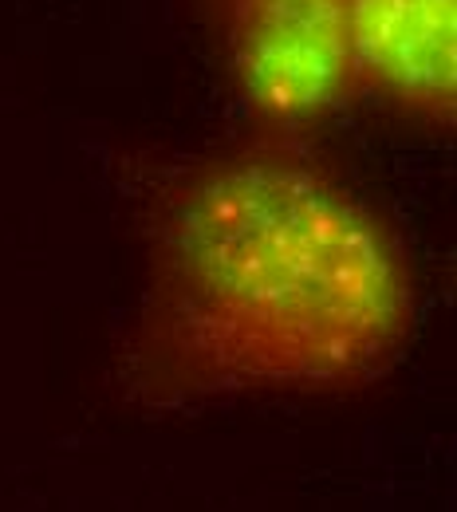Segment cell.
Returning a JSON list of instances; mask_svg holds the SVG:
<instances>
[{"label":"cell","instance_id":"1","mask_svg":"<svg viewBox=\"0 0 457 512\" xmlns=\"http://www.w3.org/2000/svg\"><path fill=\"white\" fill-rule=\"evenodd\" d=\"M162 268L178 347L225 383L355 379L410 327V280L379 221L284 154L197 178L166 225Z\"/></svg>","mask_w":457,"mask_h":512},{"label":"cell","instance_id":"2","mask_svg":"<svg viewBox=\"0 0 457 512\" xmlns=\"http://www.w3.org/2000/svg\"><path fill=\"white\" fill-rule=\"evenodd\" d=\"M233 67L261 115L320 119L355 83L351 0H233Z\"/></svg>","mask_w":457,"mask_h":512},{"label":"cell","instance_id":"3","mask_svg":"<svg viewBox=\"0 0 457 512\" xmlns=\"http://www.w3.org/2000/svg\"><path fill=\"white\" fill-rule=\"evenodd\" d=\"M355 79L450 123L457 91V0H351Z\"/></svg>","mask_w":457,"mask_h":512}]
</instances>
